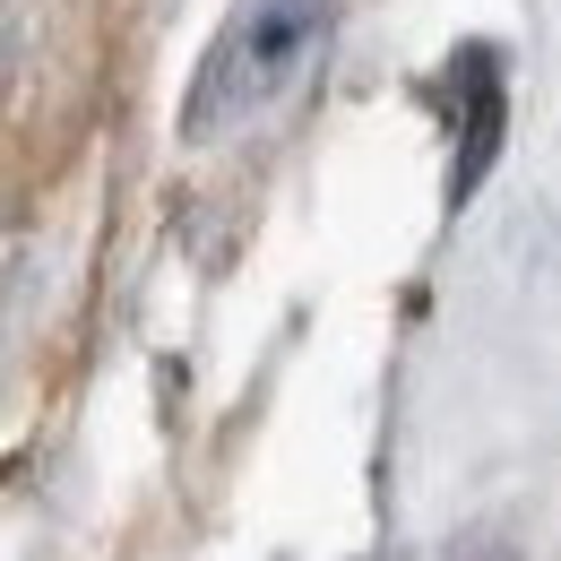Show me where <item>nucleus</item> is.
Instances as JSON below:
<instances>
[{
    "label": "nucleus",
    "instance_id": "f03ea898",
    "mask_svg": "<svg viewBox=\"0 0 561 561\" xmlns=\"http://www.w3.org/2000/svg\"><path fill=\"white\" fill-rule=\"evenodd\" d=\"M458 113H467V130H458V156H449V208H467L476 191H484L492 156H501V130H510V78H501V53L492 44H467L458 53Z\"/></svg>",
    "mask_w": 561,
    "mask_h": 561
},
{
    "label": "nucleus",
    "instance_id": "f257e3e1",
    "mask_svg": "<svg viewBox=\"0 0 561 561\" xmlns=\"http://www.w3.org/2000/svg\"><path fill=\"white\" fill-rule=\"evenodd\" d=\"M320 26H329V0H242V18L216 35V53L191 78L182 139L208 147L225 130H242V122H260L302 78V61L320 53Z\"/></svg>",
    "mask_w": 561,
    "mask_h": 561
},
{
    "label": "nucleus",
    "instance_id": "7ed1b4c3",
    "mask_svg": "<svg viewBox=\"0 0 561 561\" xmlns=\"http://www.w3.org/2000/svg\"><path fill=\"white\" fill-rule=\"evenodd\" d=\"M467 561H518V553H510V545H484V553H467Z\"/></svg>",
    "mask_w": 561,
    "mask_h": 561
}]
</instances>
